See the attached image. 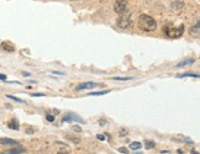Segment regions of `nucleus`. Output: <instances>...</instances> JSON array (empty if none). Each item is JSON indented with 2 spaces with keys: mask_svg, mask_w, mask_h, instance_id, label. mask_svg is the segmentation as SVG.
Here are the masks:
<instances>
[{
  "mask_svg": "<svg viewBox=\"0 0 200 154\" xmlns=\"http://www.w3.org/2000/svg\"><path fill=\"white\" fill-rule=\"evenodd\" d=\"M183 141H185L187 143H193V141H192V139H189L188 137H183Z\"/></svg>",
  "mask_w": 200,
  "mask_h": 154,
  "instance_id": "26",
  "label": "nucleus"
},
{
  "mask_svg": "<svg viewBox=\"0 0 200 154\" xmlns=\"http://www.w3.org/2000/svg\"><path fill=\"white\" fill-rule=\"evenodd\" d=\"M58 154H69V153H67V152H59Z\"/></svg>",
  "mask_w": 200,
  "mask_h": 154,
  "instance_id": "32",
  "label": "nucleus"
},
{
  "mask_svg": "<svg viewBox=\"0 0 200 154\" xmlns=\"http://www.w3.org/2000/svg\"><path fill=\"white\" fill-rule=\"evenodd\" d=\"M99 123H100L101 126H104L105 123H106V120H99Z\"/></svg>",
  "mask_w": 200,
  "mask_h": 154,
  "instance_id": "29",
  "label": "nucleus"
},
{
  "mask_svg": "<svg viewBox=\"0 0 200 154\" xmlns=\"http://www.w3.org/2000/svg\"><path fill=\"white\" fill-rule=\"evenodd\" d=\"M184 77H192V78H199V74L195 73H183V74H178L177 78H184Z\"/></svg>",
  "mask_w": 200,
  "mask_h": 154,
  "instance_id": "17",
  "label": "nucleus"
},
{
  "mask_svg": "<svg viewBox=\"0 0 200 154\" xmlns=\"http://www.w3.org/2000/svg\"><path fill=\"white\" fill-rule=\"evenodd\" d=\"M46 120L48 122H53L54 121V116L53 115H46Z\"/></svg>",
  "mask_w": 200,
  "mask_h": 154,
  "instance_id": "21",
  "label": "nucleus"
},
{
  "mask_svg": "<svg viewBox=\"0 0 200 154\" xmlns=\"http://www.w3.org/2000/svg\"><path fill=\"white\" fill-rule=\"evenodd\" d=\"M195 62V59L194 58H188V59H184V60H181L179 63L175 65V68H182V67H185V65H190V64H193Z\"/></svg>",
  "mask_w": 200,
  "mask_h": 154,
  "instance_id": "12",
  "label": "nucleus"
},
{
  "mask_svg": "<svg viewBox=\"0 0 200 154\" xmlns=\"http://www.w3.org/2000/svg\"><path fill=\"white\" fill-rule=\"evenodd\" d=\"M0 144L3 146H19V143L11 138H0Z\"/></svg>",
  "mask_w": 200,
  "mask_h": 154,
  "instance_id": "11",
  "label": "nucleus"
},
{
  "mask_svg": "<svg viewBox=\"0 0 200 154\" xmlns=\"http://www.w3.org/2000/svg\"><path fill=\"white\" fill-rule=\"evenodd\" d=\"M193 154H198V153H196V152H194V150H193Z\"/></svg>",
  "mask_w": 200,
  "mask_h": 154,
  "instance_id": "34",
  "label": "nucleus"
},
{
  "mask_svg": "<svg viewBox=\"0 0 200 154\" xmlns=\"http://www.w3.org/2000/svg\"><path fill=\"white\" fill-rule=\"evenodd\" d=\"M130 148H131L134 152L135 150H138V149H141L142 148V144L140 142H132L131 144H130Z\"/></svg>",
  "mask_w": 200,
  "mask_h": 154,
  "instance_id": "16",
  "label": "nucleus"
},
{
  "mask_svg": "<svg viewBox=\"0 0 200 154\" xmlns=\"http://www.w3.org/2000/svg\"><path fill=\"white\" fill-rule=\"evenodd\" d=\"M127 0H116L114 4V11L117 14H122L127 10Z\"/></svg>",
  "mask_w": 200,
  "mask_h": 154,
  "instance_id": "4",
  "label": "nucleus"
},
{
  "mask_svg": "<svg viewBox=\"0 0 200 154\" xmlns=\"http://www.w3.org/2000/svg\"><path fill=\"white\" fill-rule=\"evenodd\" d=\"M117 26L120 28H128V27H131L132 25V20H131V11H126L122 13V14H120L119 19H117V21H116Z\"/></svg>",
  "mask_w": 200,
  "mask_h": 154,
  "instance_id": "2",
  "label": "nucleus"
},
{
  "mask_svg": "<svg viewBox=\"0 0 200 154\" xmlns=\"http://www.w3.org/2000/svg\"><path fill=\"white\" fill-rule=\"evenodd\" d=\"M110 90H103V91H93V92H89V96H101V95H106L109 94Z\"/></svg>",
  "mask_w": 200,
  "mask_h": 154,
  "instance_id": "14",
  "label": "nucleus"
},
{
  "mask_svg": "<svg viewBox=\"0 0 200 154\" xmlns=\"http://www.w3.org/2000/svg\"><path fill=\"white\" fill-rule=\"evenodd\" d=\"M189 35L192 37H195L198 38L199 35H200V21H196L195 25H193L190 28H189Z\"/></svg>",
  "mask_w": 200,
  "mask_h": 154,
  "instance_id": "6",
  "label": "nucleus"
},
{
  "mask_svg": "<svg viewBox=\"0 0 200 154\" xmlns=\"http://www.w3.org/2000/svg\"><path fill=\"white\" fill-rule=\"evenodd\" d=\"M72 129H73V131H77V132H82V128L79 127V126H73Z\"/></svg>",
  "mask_w": 200,
  "mask_h": 154,
  "instance_id": "24",
  "label": "nucleus"
},
{
  "mask_svg": "<svg viewBox=\"0 0 200 154\" xmlns=\"http://www.w3.org/2000/svg\"><path fill=\"white\" fill-rule=\"evenodd\" d=\"M0 47H1V49L6 51V52H14V51H15V46L11 42H9V41L3 42L1 45H0Z\"/></svg>",
  "mask_w": 200,
  "mask_h": 154,
  "instance_id": "10",
  "label": "nucleus"
},
{
  "mask_svg": "<svg viewBox=\"0 0 200 154\" xmlns=\"http://www.w3.org/2000/svg\"><path fill=\"white\" fill-rule=\"evenodd\" d=\"M117 150L120 153H122V154H128V149L125 148V147H120V148H117Z\"/></svg>",
  "mask_w": 200,
  "mask_h": 154,
  "instance_id": "20",
  "label": "nucleus"
},
{
  "mask_svg": "<svg viewBox=\"0 0 200 154\" xmlns=\"http://www.w3.org/2000/svg\"><path fill=\"white\" fill-rule=\"evenodd\" d=\"M135 152H136V150H135ZM134 154H142V153H141V152H136V153H134Z\"/></svg>",
  "mask_w": 200,
  "mask_h": 154,
  "instance_id": "33",
  "label": "nucleus"
},
{
  "mask_svg": "<svg viewBox=\"0 0 200 154\" xmlns=\"http://www.w3.org/2000/svg\"><path fill=\"white\" fill-rule=\"evenodd\" d=\"M184 32V25H181L178 27H173V28H169V30H166V33L168 37L171 38H177V37H181Z\"/></svg>",
  "mask_w": 200,
  "mask_h": 154,
  "instance_id": "3",
  "label": "nucleus"
},
{
  "mask_svg": "<svg viewBox=\"0 0 200 154\" xmlns=\"http://www.w3.org/2000/svg\"><path fill=\"white\" fill-rule=\"evenodd\" d=\"M32 97H38V96H45V94H42V92H36V94H31Z\"/></svg>",
  "mask_w": 200,
  "mask_h": 154,
  "instance_id": "22",
  "label": "nucleus"
},
{
  "mask_svg": "<svg viewBox=\"0 0 200 154\" xmlns=\"http://www.w3.org/2000/svg\"><path fill=\"white\" fill-rule=\"evenodd\" d=\"M7 126H9V128H11V129H19L20 128V123H19V121L16 120V118H13L11 121H10L9 123H7Z\"/></svg>",
  "mask_w": 200,
  "mask_h": 154,
  "instance_id": "13",
  "label": "nucleus"
},
{
  "mask_svg": "<svg viewBox=\"0 0 200 154\" xmlns=\"http://www.w3.org/2000/svg\"><path fill=\"white\" fill-rule=\"evenodd\" d=\"M171 9L174 10V11H181V10L184 9V1H182V0H174L173 3H171Z\"/></svg>",
  "mask_w": 200,
  "mask_h": 154,
  "instance_id": "8",
  "label": "nucleus"
},
{
  "mask_svg": "<svg viewBox=\"0 0 200 154\" xmlns=\"http://www.w3.org/2000/svg\"><path fill=\"white\" fill-rule=\"evenodd\" d=\"M96 138L99 141H105V136L104 135H96Z\"/></svg>",
  "mask_w": 200,
  "mask_h": 154,
  "instance_id": "23",
  "label": "nucleus"
},
{
  "mask_svg": "<svg viewBox=\"0 0 200 154\" xmlns=\"http://www.w3.org/2000/svg\"><path fill=\"white\" fill-rule=\"evenodd\" d=\"M53 74H57V75H64L63 71H52Z\"/></svg>",
  "mask_w": 200,
  "mask_h": 154,
  "instance_id": "27",
  "label": "nucleus"
},
{
  "mask_svg": "<svg viewBox=\"0 0 200 154\" xmlns=\"http://www.w3.org/2000/svg\"><path fill=\"white\" fill-rule=\"evenodd\" d=\"M126 133H127V129H125V128H122L121 131H120V135H121V136H124V135H126Z\"/></svg>",
  "mask_w": 200,
  "mask_h": 154,
  "instance_id": "25",
  "label": "nucleus"
},
{
  "mask_svg": "<svg viewBox=\"0 0 200 154\" xmlns=\"http://www.w3.org/2000/svg\"><path fill=\"white\" fill-rule=\"evenodd\" d=\"M137 24L140 30L145 31V32H153L157 30V21L147 14H141L137 19Z\"/></svg>",
  "mask_w": 200,
  "mask_h": 154,
  "instance_id": "1",
  "label": "nucleus"
},
{
  "mask_svg": "<svg viewBox=\"0 0 200 154\" xmlns=\"http://www.w3.org/2000/svg\"><path fill=\"white\" fill-rule=\"evenodd\" d=\"M22 75H25V77H28L30 74H28V73H26V71H22Z\"/></svg>",
  "mask_w": 200,
  "mask_h": 154,
  "instance_id": "31",
  "label": "nucleus"
},
{
  "mask_svg": "<svg viewBox=\"0 0 200 154\" xmlns=\"http://www.w3.org/2000/svg\"><path fill=\"white\" fill-rule=\"evenodd\" d=\"M72 1H79V0H72Z\"/></svg>",
  "mask_w": 200,
  "mask_h": 154,
  "instance_id": "35",
  "label": "nucleus"
},
{
  "mask_svg": "<svg viewBox=\"0 0 200 154\" xmlns=\"http://www.w3.org/2000/svg\"><path fill=\"white\" fill-rule=\"evenodd\" d=\"M71 121H78V122H81V123H84V121L81 118V117H78L77 115H74V114H67L66 116H64V118H63V122H71Z\"/></svg>",
  "mask_w": 200,
  "mask_h": 154,
  "instance_id": "9",
  "label": "nucleus"
},
{
  "mask_svg": "<svg viewBox=\"0 0 200 154\" xmlns=\"http://www.w3.org/2000/svg\"><path fill=\"white\" fill-rule=\"evenodd\" d=\"M96 86H100V84L98 83H93V81H87V83H81L75 86V91H83V90H88V89H94Z\"/></svg>",
  "mask_w": 200,
  "mask_h": 154,
  "instance_id": "5",
  "label": "nucleus"
},
{
  "mask_svg": "<svg viewBox=\"0 0 200 154\" xmlns=\"http://www.w3.org/2000/svg\"><path fill=\"white\" fill-rule=\"evenodd\" d=\"M0 80L5 81V80H6V75H4V74H0Z\"/></svg>",
  "mask_w": 200,
  "mask_h": 154,
  "instance_id": "28",
  "label": "nucleus"
},
{
  "mask_svg": "<svg viewBox=\"0 0 200 154\" xmlns=\"http://www.w3.org/2000/svg\"><path fill=\"white\" fill-rule=\"evenodd\" d=\"M25 152H26V149H25L24 147H21V146H16V148L7 149V150H5V152H3V153H0V154H22V153H25Z\"/></svg>",
  "mask_w": 200,
  "mask_h": 154,
  "instance_id": "7",
  "label": "nucleus"
},
{
  "mask_svg": "<svg viewBox=\"0 0 200 154\" xmlns=\"http://www.w3.org/2000/svg\"><path fill=\"white\" fill-rule=\"evenodd\" d=\"M6 97L7 99H11V100H14V101H17V102H21V104H24V100H21V99H19V97H16V96H13V95H6Z\"/></svg>",
  "mask_w": 200,
  "mask_h": 154,
  "instance_id": "19",
  "label": "nucleus"
},
{
  "mask_svg": "<svg viewBox=\"0 0 200 154\" xmlns=\"http://www.w3.org/2000/svg\"><path fill=\"white\" fill-rule=\"evenodd\" d=\"M113 80H117V81H130V80H132V79H135V78H132V77H125V78H120V77H114V78H111Z\"/></svg>",
  "mask_w": 200,
  "mask_h": 154,
  "instance_id": "18",
  "label": "nucleus"
},
{
  "mask_svg": "<svg viewBox=\"0 0 200 154\" xmlns=\"http://www.w3.org/2000/svg\"><path fill=\"white\" fill-rule=\"evenodd\" d=\"M58 114H59V110H56V109H54V110H53V115H58Z\"/></svg>",
  "mask_w": 200,
  "mask_h": 154,
  "instance_id": "30",
  "label": "nucleus"
},
{
  "mask_svg": "<svg viewBox=\"0 0 200 154\" xmlns=\"http://www.w3.org/2000/svg\"><path fill=\"white\" fill-rule=\"evenodd\" d=\"M156 147V143L154 141H151V139H145V148L146 149H152Z\"/></svg>",
  "mask_w": 200,
  "mask_h": 154,
  "instance_id": "15",
  "label": "nucleus"
}]
</instances>
